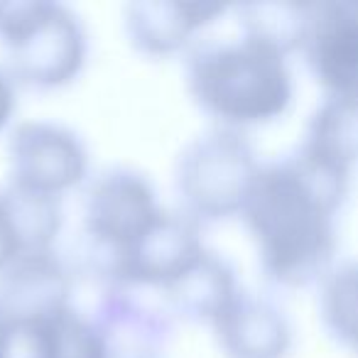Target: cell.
Instances as JSON below:
<instances>
[{"mask_svg": "<svg viewBox=\"0 0 358 358\" xmlns=\"http://www.w3.org/2000/svg\"><path fill=\"white\" fill-rule=\"evenodd\" d=\"M226 358H285L292 348V327L270 299L238 289L211 324Z\"/></svg>", "mask_w": 358, "mask_h": 358, "instance_id": "8fae6325", "label": "cell"}, {"mask_svg": "<svg viewBox=\"0 0 358 358\" xmlns=\"http://www.w3.org/2000/svg\"><path fill=\"white\" fill-rule=\"evenodd\" d=\"M0 47L3 71L30 89L69 84L89 52L81 17L52 0H0Z\"/></svg>", "mask_w": 358, "mask_h": 358, "instance_id": "3957f363", "label": "cell"}, {"mask_svg": "<svg viewBox=\"0 0 358 358\" xmlns=\"http://www.w3.org/2000/svg\"><path fill=\"white\" fill-rule=\"evenodd\" d=\"M241 35L287 57L299 52L307 3H243L234 8Z\"/></svg>", "mask_w": 358, "mask_h": 358, "instance_id": "2e32d148", "label": "cell"}, {"mask_svg": "<svg viewBox=\"0 0 358 358\" xmlns=\"http://www.w3.org/2000/svg\"><path fill=\"white\" fill-rule=\"evenodd\" d=\"M64 224L59 196L0 185V270L25 253L55 248Z\"/></svg>", "mask_w": 358, "mask_h": 358, "instance_id": "4fadbf2b", "label": "cell"}, {"mask_svg": "<svg viewBox=\"0 0 358 358\" xmlns=\"http://www.w3.org/2000/svg\"><path fill=\"white\" fill-rule=\"evenodd\" d=\"M15 106H17L15 84H13L6 71L0 69V130L10 123L13 113H15Z\"/></svg>", "mask_w": 358, "mask_h": 358, "instance_id": "d6986e66", "label": "cell"}, {"mask_svg": "<svg viewBox=\"0 0 358 358\" xmlns=\"http://www.w3.org/2000/svg\"><path fill=\"white\" fill-rule=\"evenodd\" d=\"M351 172L307 157L297 148L260 164L241 209L265 278L280 287L319 282L336 255V211Z\"/></svg>", "mask_w": 358, "mask_h": 358, "instance_id": "6da1fadb", "label": "cell"}, {"mask_svg": "<svg viewBox=\"0 0 358 358\" xmlns=\"http://www.w3.org/2000/svg\"><path fill=\"white\" fill-rule=\"evenodd\" d=\"M319 317L338 343L353 346L358 334V275L353 260L334 263L319 278Z\"/></svg>", "mask_w": 358, "mask_h": 358, "instance_id": "e0dca14e", "label": "cell"}, {"mask_svg": "<svg viewBox=\"0 0 358 358\" xmlns=\"http://www.w3.org/2000/svg\"><path fill=\"white\" fill-rule=\"evenodd\" d=\"M238 280L229 260L204 248L189 268H185L162 289H157V294L159 304L172 319L179 317L185 322L211 327L214 319L238 294Z\"/></svg>", "mask_w": 358, "mask_h": 358, "instance_id": "5bb4252c", "label": "cell"}, {"mask_svg": "<svg viewBox=\"0 0 358 358\" xmlns=\"http://www.w3.org/2000/svg\"><path fill=\"white\" fill-rule=\"evenodd\" d=\"M0 324H3V312H0Z\"/></svg>", "mask_w": 358, "mask_h": 358, "instance_id": "ffe728a7", "label": "cell"}, {"mask_svg": "<svg viewBox=\"0 0 358 358\" xmlns=\"http://www.w3.org/2000/svg\"><path fill=\"white\" fill-rule=\"evenodd\" d=\"M8 182L22 189L59 196L81 185L89 150L71 128L50 120H25L8 138Z\"/></svg>", "mask_w": 358, "mask_h": 358, "instance_id": "52a82bcc", "label": "cell"}, {"mask_svg": "<svg viewBox=\"0 0 358 358\" xmlns=\"http://www.w3.org/2000/svg\"><path fill=\"white\" fill-rule=\"evenodd\" d=\"M187 91L221 128L270 123L294 96L287 57L248 37L199 40L187 47Z\"/></svg>", "mask_w": 358, "mask_h": 358, "instance_id": "7a4b0ae2", "label": "cell"}, {"mask_svg": "<svg viewBox=\"0 0 358 358\" xmlns=\"http://www.w3.org/2000/svg\"><path fill=\"white\" fill-rule=\"evenodd\" d=\"M299 152L351 172L356 162V96H327L307 120Z\"/></svg>", "mask_w": 358, "mask_h": 358, "instance_id": "9a60e30c", "label": "cell"}, {"mask_svg": "<svg viewBox=\"0 0 358 358\" xmlns=\"http://www.w3.org/2000/svg\"><path fill=\"white\" fill-rule=\"evenodd\" d=\"M169 331L167 309L140 287L106 285L94 317L62 312L57 358H164Z\"/></svg>", "mask_w": 358, "mask_h": 358, "instance_id": "277c9868", "label": "cell"}, {"mask_svg": "<svg viewBox=\"0 0 358 358\" xmlns=\"http://www.w3.org/2000/svg\"><path fill=\"white\" fill-rule=\"evenodd\" d=\"M64 309L42 317H3L0 358H57L59 317Z\"/></svg>", "mask_w": 358, "mask_h": 358, "instance_id": "ac0fdd59", "label": "cell"}, {"mask_svg": "<svg viewBox=\"0 0 358 358\" xmlns=\"http://www.w3.org/2000/svg\"><path fill=\"white\" fill-rule=\"evenodd\" d=\"M260 162L241 130H204L185 145L174 162V189L182 214L196 224L241 214Z\"/></svg>", "mask_w": 358, "mask_h": 358, "instance_id": "5b68a950", "label": "cell"}, {"mask_svg": "<svg viewBox=\"0 0 358 358\" xmlns=\"http://www.w3.org/2000/svg\"><path fill=\"white\" fill-rule=\"evenodd\" d=\"M309 71L327 96H358V6L353 0L307 3L302 42Z\"/></svg>", "mask_w": 358, "mask_h": 358, "instance_id": "9c48e42d", "label": "cell"}, {"mask_svg": "<svg viewBox=\"0 0 358 358\" xmlns=\"http://www.w3.org/2000/svg\"><path fill=\"white\" fill-rule=\"evenodd\" d=\"M162 211L155 187L133 167H108L91 179L84 196L86 258L94 275L106 285L118 255Z\"/></svg>", "mask_w": 358, "mask_h": 358, "instance_id": "8992f818", "label": "cell"}, {"mask_svg": "<svg viewBox=\"0 0 358 358\" xmlns=\"http://www.w3.org/2000/svg\"><path fill=\"white\" fill-rule=\"evenodd\" d=\"M226 8L196 0H135L123 10L130 45L148 57H167L192 45L201 27L211 25Z\"/></svg>", "mask_w": 358, "mask_h": 358, "instance_id": "30bf717a", "label": "cell"}, {"mask_svg": "<svg viewBox=\"0 0 358 358\" xmlns=\"http://www.w3.org/2000/svg\"><path fill=\"white\" fill-rule=\"evenodd\" d=\"M74 278L55 248L25 253L0 270L3 317H42L71 307Z\"/></svg>", "mask_w": 358, "mask_h": 358, "instance_id": "7c38bea8", "label": "cell"}, {"mask_svg": "<svg viewBox=\"0 0 358 358\" xmlns=\"http://www.w3.org/2000/svg\"><path fill=\"white\" fill-rule=\"evenodd\" d=\"M206 248L201 226L182 211L162 209L155 221L118 255L106 285H128L150 292L162 289ZM103 285V287H106Z\"/></svg>", "mask_w": 358, "mask_h": 358, "instance_id": "ba28073f", "label": "cell"}]
</instances>
